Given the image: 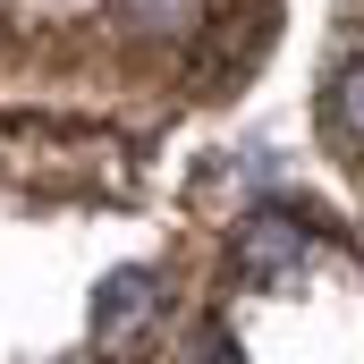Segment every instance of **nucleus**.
<instances>
[{"mask_svg": "<svg viewBox=\"0 0 364 364\" xmlns=\"http://www.w3.org/2000/svg\"><path fill=\"white\" fill-rule=\"evenodd\" d=\"M144 314H153V272H119L93 305V339H136Z\"/></svg>", "mask_w": 364, "mask_h": 364, "instance_id": "f257e3e1", "label": "nucleus"}, {"mask_svg": "<svg viewBox=\"0 0 364 364\" xmlns=\"http://www.w3.org/2000/svg\"><path fill=\"white\" fill-rule=\"evenodd\" d=\"M119 17L144 26V34H186L195 26V0H119Z\"/></svg>", "mask_w": 364, "mask_h": 364, "instance_id": "f03ea898", "label": "nucleus"}, {"mask_svg": "<svg viewBox=\"0 0 364 364\" xmlns=\"http://www.w3.org/2000/svg\"><path fill=\"white\" fill-rule=\"evenodd\" d=\"M339 119L364 136V68H348V77H339Z\"/></svg>", "mask_w": 364, "mask_h": 364, "instance_id": "7ed1b4c3", "label": "nucleus"}, {"mask_svg": "<svg viewBox=\"0 0 364 364\" xmlns=\"http://www.w3.org/2000/svg\"><path fill=\"white\" fill-rule=\"evenodd\" d=\"M246 255H263V263H288V255H296V237H288V229H272V220H263V237H246Z\"/></svg>", "mask_w": 364, "mask_h": 364, "instance_id": "20e7f679", "label": "nucleus"}]
</instances>
